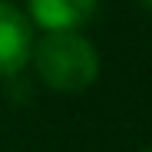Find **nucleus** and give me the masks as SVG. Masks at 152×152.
Returning <instances> with one entry per match:
<instances>
[{
    "instance_id": "nucleus-5",
    "label": "nucleus",
    "mask_w": 152,
    "mask_h": 152,
    "mask_svg": "<svg viewBox=\"0 0 152 152\" xmlns=\"http://www.w3.org/2000/svg\"><path fill=\"white\" fill-rule=\"evenodd\" d=\"M145 152H152V145H149V149H145Z\"/></svg>"
},
{
    "instance_id": "nucleus-2",
    "label": "nucleus",
    "mask_w": 152,
    "mask_h": 152,
    "mask_svg": "<svg viewBox=\"0 0 152 152\" xmlns=\"http://www.w3.org/2000/svg\"><path fill=\"white\" fill-rule=\"evenodd\" d=\"M33 53V30L30 20L13 4L0 0V76H13L27 66Z\"/></svg>"
},
{
    "instance_id": "nucleus-3",
    "label": "nucleus",
    "mask_w": 152,
    "mask_h": 152,
    "mask_svg": "<svg viewBox=\"0 0 152 152\" xmlns=\"http://www.w3.org/2000/svg\"><path fill=\"white\" fill-rule=\"evenodd\" d=\"M30 20L46 33L56 30H76L96 13V0H27Z\"/></svg>"
},
{
    "instance_id": "nucleus-4",
    "label": "nucleus",
    "mask_w": 152,
    "mask_h": 152,
    "mask_svg": "<svg viewBox=\"0 0 152 152\" xmlns=\"http://www.w3.org/2000/svg\"><path fill=\"white\" fill-rule=\"evenodd\" d=\"M142 7H145V10H149V13H152V0H142Z\"/></svg>"
},
{
    "instance_id": "nucleus-1",
    "label": "nucleus",
    "mask_w": 152,
    "mask_h": 152,
    "mask_svg": "<svg viewBox=\"0 0 152 152\" xmlns=\"http://www.w3.org/2000/svg\"><path fill=\"white\" fill-rule=\"evenodd\" d=\"M30 60L40 80L56 93H83L99 76V53L76 30H56L33 43Z\"/></svg>"
}]
</instances>
